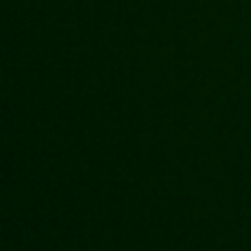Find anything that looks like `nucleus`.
<instances>
[]
</instances>
